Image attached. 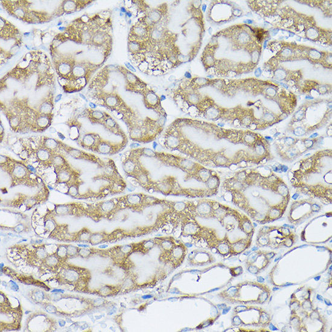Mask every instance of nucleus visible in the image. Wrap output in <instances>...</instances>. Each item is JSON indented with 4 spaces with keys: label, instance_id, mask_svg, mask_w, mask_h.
Instances as JSON below:
<instances>
[{
    "label": "nucleus",
    "instance_id": "f257e3e1",
    "mask_svg": "<svg viewBox=\"0 0 332 332\" xmlns=\"http://www.w3.org/2000/svg\"><path fill=\"white\" fill-rule=\"evenodd\" d=\"M112 24L110 18H103L99 15L93 17L78 18L73 21L63 32L53 40V47L70 41L79 44L88 45L100 49L109 57L112 50Z\"/></svg>",
    "mask_w": 332,
    "mask_h": 332
},
{
    "label": "nucleus",
    "instance_id": "f03ea898",
    "mask_svg": "<svg viewBox=\"0 0 332 332\" xmlns=\"http://www.w3.org/2000/svg\"><path fill=\"white\" fill-rule=\"evenodd\" d=\"M1 169L11 179V186L24 185L30 188L41 187L44 184L41 177L29 168L26 162L16 160L8 156H0Z\"/></svg>",
    "mask_w": 332,
    "mask_h": 332
},
{
    "label": "nucleus",
    "instance_id": "7ed1b4c3",
    "mask_svg": "<svg viewBox=\"0 0 332 332\" xmlns=\"http://www.w3.org/2000/svg\"><path fill=\"white\" fill-rule=\"evenodd\" d=\"M133 150L141 157L146 156V157L156 159L162 165L180 169L185 173L186 175L192 174L201 166L200 164L192 160L187 156L177 155L164 152H158L152 149L147 148H137Z\"/></svg>",
    "mask_w": 332,
    "mask_h": 332
},
{
    "label": "nucleus",
    "instance_id": "20e7f679",
    "mask_svg": "<svg viewBox=\"0 0 332 332\" xmlns=\"http://www.w3.org/2000/svg\"><path fill=\"white\" fill-rule=\"evenodd\" d=\"M66 263L60 268L55 277L57 283L60 285L74 287L76 291H88L91 278L89 271Z\"/></svg>",
    "mask_w": 332,
    "mask_h": 332
},
{
    "label": "nucleus",
    "instance_id": "39448f33",
    "mask_svg": "<svg viewBox=\"0 0 332 332\" xmlns=\"http://www.w3.org/2000/svg\"><path fill=\"white\" fill-rule=\"evenodd\" d=\"M1 3L10 15L24 22L35 24L48 22L52 16L46 12L35 11L31 9V2L28 1H4Z\"/></svg>",
    "mask_w": 332,
    "mask_h": 332
},
{
    "label": "nucleus",
    "instance_id": "423d86ee",
    "mask_svg": "<svg viewBox=\"0 0 332 332\" xmlns=\"http://www.w3.org/2000/svg\"><path fill=\"white\" fill-rule=\"evenodd\" d=\"M149 192H157L164 195L184 196L196 197L204 195L203 191L182 187L173 176H165L152 182Z\"/></svg>",
    "mask_w": 332,
    "mask_h": 332
},
{
    "label": "nucleus",
    "instance_id": "0eeeda50",
    "mask_svg": "<svg viewBox=\"0 0 332 332\" xmlns=\"http://www.w3.org/2000/svg\"><path fill=\"white\" fill-rule=\"evenodd\" d=\"M92 97L99 102L98 104L113 112L119 114L121 115L122 121L138 116L117 92L102 91L92 92Z\"/></svg>",
    "mask_w": 332,
    "mask_h": 332
},
{
    "label": "nucleus",
    "instance_id": "6e6552de",
    "mask_svg": "<svg viewBox=\"0 0 332 332\" xmlns=\"http://www.w3.org/2000/svg\"><path fill=\"white\" fill-rule=\"evenodd\" d=\"M123 210L116 198L107 201H101L94 204H88L86 217L99 222L105 219H112L120 211Z\"/></svg>",
    "mask_w": 332,
    "mask_h": 332
},
{
    "label": "nucleus",
    "instance_id": "1a4fd4ad",
    "mask_svg": "<svg viewBox=\"0 0 332 332\" xmlns=\"http://www.w3.org/2000/svg\"><path fill=\"white\" fill-rule=\"evenodd\" d=\"M50 192L47 185L44 183L40 189L35 195L28 196L23 193H18L16 198L4 202L2 206L12 208L21 209L25 207L26 211L33 208L37 205H40L47 201L49 197Z\"/></svg>",
    "mask_w": 332,
    "mask_h": 332
},
{
    "label": "nucleus",
    "instance_id": "9d476101",
    "mask_svg": "<svg viewBox=\"0 0 332 332\" xmlns=\"http://www.w3.org/2000/svg\"><path fill=\"white\" fill-rule=\"evenodd\" d=\"M116 199L121 204L123 210L129 209L136 212L142 211L146 207L152 205H161L162 203L161 199L141 193L129 194Z\"/></svg>",
    "mask_w": 332,
    "mask_h": 332
},
{
    "label": "nucleus",
    "instance_id": "9b49d317",
    "mask_svg": "<svg viewBox=\"0 0 332 332\" xmlns=\"http://www.w3.org/2000/svg\"><path fill=\"white\" fill-rule=\"evenodd\" d=\"M188 140L182 128L172 123L167 127L159 143L167 150L180 152L187 145Z\"/></svg>",
    "mask_w": 332,
    "mask_h": 332
},
{
    "label": "nucleus",
    "instance_id": "f8f14e48",
    "mask_svg": "<svg viewBox=\"0 0 332 332\" xmlns=\"http://www.w3.org/2000/svg\"><path fill=\"white\" fill-rule=\"evenodd\" d=\"M102 169V174L93 178L92 180L94 181H103L107 182L108 184L116 186V187L125 190L126 182L123 177L120 174L118 167L113 159H109L107 161H105V165Z\"/></svg>",
    "mask_w": 332,
    "mask_h": 332
},
{
    "label": "nucleus",
    "instance_id": "ddd939ff",
    "mask_svg": "<svg viewBox=\"0 0 332 332\" xmlns=\"http://www.w3.org/2000/svg\"><path fill=\"white\" fill-rule=\"evenodd\" d=\"M56 174L55 185L57 186L65 185L68 188L74 182L81 178V173L76 170L70 163L54 167Z\"/></svg>",
    "mask_w": 332,
    "mask_h": 332
},
{
    "label": "nucleus",
    "instance_id": "4468645a",
    "mask_svg": "<svg viewBox=\"0 0 332 332\" xmlns=\"http://www.w3.org/2000/svg\"><path fill=\"white\" fill-rule=\"evenodd\" d=\"M87 206V204L75 202V203L55 204V208L49 211L56 217L73 216L79 217L86 216Z\"/></svg>",
    "mask_w": 332,
    "mask_h": 332
},
{
    "label": "nucleus",
    "instance_id": "2eb2a0df",
    "mask_svg": "<svg viewBox=\"0 0 332 332\" xmlns=\"http://www.w3.org/2000/svg\"><path fill=\"white\" fill-rule=\"evenodd\" d=\"M140 94L143 96V102L146 108L155 111L159 119H166L167 114L161 105V99L152 90L146 87Z\"/></svg>",
    "mask_w": 332,
    "mask_h": 332
},
{
    "label": "nucleus",
    "instance_id": "dca6fc26",
    "mask_svg": "<svg viewBox=\"0 0 332 332\" xmlns=\"http://www.w3.org/2000/svg\"><path fill=\"white\" fill-rule=\"evenodd\" d=\"M60 149L62 152H64L74 159L91 162L92 163L97 164L100 169H102L105 165V161H103L102 159L98 157L94 154L85 152L84 151L71 147V146L66 145L62 142H61Z\"/></svg>",
    "mask_w": 332,
    "mask_h": 332
},
{
    "label": "nucleus",
    "instance_id": "f3484780",
    "mask_svg": "<svg viewBox=\"0 0 332 332\" xmlns=\"http://www.w3.org/2000/svg\"><path fill=\"white\" fill-rule=\"evenodd\" d=\"M117 68L120 72L123 74L125 79L127 91L141 94L143 90L148 87L147 84L123 66H117Z\"/></svg>",
    "mask_w": 332,
    "mask_h": 332
},
{
    "label": "nucleus",
    "instance_id": "a211bd4d",
    "mask_svg": "<svg viewBox=\"0 0 332 332\" xmlns=\"http://www.w3.org/2000/svg\"><path fill=\"white\" fill-rule=\"evenodd\" d=\"M128 144V138L123 139L121 143H114L103 139L95 152L102 155H113L121 152Z\"/></svg>",
    "mask_w": 332,
    "mask_h": 332
},
{
    "label": "nucleus",
    "instance_id": "6ab92c4d",
    "mask_svg": "<svg viewBox=\"0 0 332 332\" xmlns=\"http://www.w3.org/2000/svg\"><path fill=\"white\" fill-rule=\"evenodd\" d=\"M92 1H63L60 7L53 13V17L60 15L65 13H71L86 7Z\"/></svg>",
    "mask_w": 332,
    "mask_h": 332
},
{
    "label": "nucleus",
    "instance_id": "aec40b11",
    "mask_svg": "<svg viewBox=\"0 0 332 332\" xmlns=\"http://www.w3.org/2000/svg\"><path fill=\"white\" fill-rule=\"evenodd\" d=\"M102 140V138L99 134L90 132L85 134L82 137H80L78 143V145L84 150L95 152Z\"/></svg>",
    "mask_w": 332,
    "mask_h": 332
},
{
    "label": "nucleus",
    "instance_id": "412c9836",
    "mask_svg": "<svg viewBox=\"0 0 332 332\" xmlns=\"http://www.w3.org/2000/svg\"><path fill=\"white\" fill-rule=\"evenodd\" d=\"M0 23L1 38L2 40L9 41L10 39H15L21 41V33L17 28L2 17L0 18Z\"/></svg>",
    "mask_w": 332,
    "mask_h": 332
},
{
    "label": "nucleus",
    "instance_id": "4be33fe9",
    "mask_svg": "<svg viewBox=\"0 0 332 332\" xmlns=\"http://www.w3.org/2000/svg\"><path fill=\"white\" fill-rule=\"evenodd\" d=\"M66 262L61 260L55 253L46 257L39 268L42 272L57 273Z\"/></svg>",
    "mask_w": 332,
    "mask_h": 332
},
{
    "label": "nucleus",
    "instance_id": "5701e85b",
    "mask_svg": "<svg viewBox=\"0 0 332 332\" xmlns=\"http://www.w3.org/2000/svg\"><path fill=\"white\" fill-rule=\"evenodd\" d=\"M213 172L211 170L207 169L203 166H201L192 174L186 175L184 177L185 181L191 180H195L197 181L206 183L211 177Z\"/></svg>",
    "mask_w": 332,
    "mask_h": 332
},
{
    "label": "nucleus",
    "instance_id": "b1692460",
    "mask_svg": "<svg viewBox=\"0 0 332 332\" xmlns=\"http://www.w3.org/2000/svg\"><path fill=\"white\" fill-rule=\"evenodd\" d=\"M102 125L104 127L107 131L113 133L114 135L121 137L122 139L127 138L126 134L124 132L123 130H122L121 126H119V124L117 123L115 120H114L108 113Z\"/></svg>",
    "mask_w": 332,
    "mask_h": 332
},
{
    "label": "nucleus",
    "instance_id": "393cba45",
    "mask_svg": "<svg viewBox=\"0 0 332 332\" xmlns=\"http://www.w3.org/2000/svg\"><path fill=\"white\" fill-rule=\"evenodd\" d=\"M82 114L92 124L102 125L108 113L105 111L87 108Z\"/></svg>",
    "mask_w": 332,
    "mask_h": 332
},
{
    "label": "nucleus",
    "instance_id": "a878e982",
    "mask_svg": "<svg viewBox=\"0 0 332 332\" xmlns=\"http://www.w3.org/2000/svg\"><path fill=\"white\" fill-rule=\"evenodd\" d=\"M92 233L89 229L87 228H82L79 232L73 233H68L67 237L66 238L65 242H70V241H84V242H89Z\"/></svg>",
    "mask_w": 332,
    "mask_h": 332
},
{
    "label": "nucleus",
    "instance_id": "bb28decb",
    "mask_svg": "<svg viewBox=\"0 0 332 332\" xmlns=\"http://www.w3.org/2000/svg\"><path fill=\"white\" fill-rule=\"evenodd\" d=\"M54 108V103H53V94L50 92L47 96L42 101L41 104L39 105L38 110L40 113L42 114H51Z\"/></svg>",
    "mask_w": 332,
    "mask_h": 332
},
{
    "label": "nucleus",
    "instance_id": "cd10ccee",
    "mask_svg": "<svg viewBox=\"0 0 332 332\" xmlns=\"http://www.w3.org/2000/svg\"><path fill=\"white\" fill-rule=\"evenodd\" d=\"M84 182L81 179L77 180L76 181L73 183L67 189V192L65 193L66 195L71 196V197L78 199L80 196L79 187L80 186L84 184Z\"/></svg>",
    "mask_w": 332,
    "mask_h": 332
},
{
    "label": "nucleus",
    "instance_id": "c85d7f7f",
    "mask_svg": "<svg viewBox=\"0 0 332 332\" xmlns=\"http://www.w3.org/2000/svg\"><path fill=\"white\" fill-rule=\"evenodd\" d=\"M55 254L61 260H62V261L67 262V260H68L67 244H60V245H58V248Z\"/></svg>",
    "mask_w": 332,
    "mask_h": 332
},
{
    "label": "nucleus",
    "instance_id": "c756f323",
    "mask_svg": "<svg viewBox=\"0 0 332 332\" xmlns=\"http://www.w3.org/2000/svg\"><path fill=\"white\" fill-rule=\"evenodd\" d=\"M79 248L78 246L70 245L67 244V254L69 259H73L75 257H79Z\"/></svg>",
    "mask_w": 332,
    "mask_h": 332
},
{
    "label": "nucleus",
    "instance_id": "7c9ffc66",
    "mask_svg": "<svg viewBox=\"0 0 332 332\" xmlns=\"http://www.w3.org/2000/svg\"><path fill=\"white\" fill-rule=\"evenodd\" d=\"M79 256L82 258H89L94 254V249L80 248L79 251Z\"/></svg>",
    "mask_w": 332,
    "mask_h": 332
},
{
    "label": "nucleus",
    "instance_id": "2f4dec72",
    "mask_svg": "<svg viewBox=\"0 0 332 332\" xmlns=\"http://www.w3.org/2000/svg\"><path fill=\"white\" fill-rule=\"evenodd\" d=\"M270 328L271 330H272V331H277L278 330V329L277 328H276L275 327H274V326H273L272 325V324H271L270 326Z\"/></svg>",
    "mask_w": 332,
    "mask_h": 332
},
{
    "label": "nucleus",
    "instance_id": "473e14b6",
    "mask_svg": "<svg viewBox=\"0 0 332 332\" xmlns=\"http://www.w3.org/2000/svg\"><path fill=\"white\" fill-rule=\"evenodd\" d=\"M230 309V307L227 308V309H224V312H223V314H225V313H227L228 312V310H229Z\"/></svg>",
    "mask_w": 332,
    "mask_h": 332
},
{
    "label": "nucleus",
    "instance_id": "72a5a7b5",
    "mask_svg": "<svg viewBox=\"0 0 332 332\" xmlns=\"http://www.w3.org/2000/svg\"><path fill=\"white\" fill-rule=\"evenodd\" d=\"M152 296H143V299H150L152 298Z\"/></svg>",
    "mask_w": 332,
    "mask_h": 332
},
{
    "label": "nucleus",
    "instance_id": "f704fd0d",
    "mask_svg": "<svg viewBox=\"0 0 332 332\" xmlns=\"http://www.w3.org/2000/svg\"><path fill=\"white\" fill-rule=\"evenodd\" d=\"M258 281L259 282H263V281H264V279L262 278V277H259Z\"/></svg>",
    "mask_w": 332,
    "mask_h": 332
},
{
    "label": "nucleus",
    "instance_id": "c9c22d12",
    "mask_svg": "<svg viewBox=\"0 0 332 332\" xmlns=\"http://www.w3.org/2000/svg\"><path fill=\"white\" fill-rule=\"evenodd\" d=\"M317 299L319 300H320V301H323V298H322V297H321L320 296H319V295H318V296H317Z\"/></svg>",
    "mask_w": 332,
    "mask_h": 332
},
{
    "label": "nucleus",
    "instance_id": "e433bc0d",
    "mask_svg": "<svg viewBox=\"0 0 332 332\" xmlns=\"http://www.w3.org/2000/svg\"><path fill=\"white\" fill-rule=\"evenodd\" d=\"M107 246H108V245L100 246H99V248H106V247H107Z\"/></svg>",
    "mask_w": 332,
    "mask_h": 332
},
{
    "label": "nucleus",
    "instance_id": "4c0bfd02",
    "mask_svg": "<svg viewBox=\"0 0 332 332\" xmlns=\"http://www.w3.org/2000/svg\"><path fill=\"white\" fill-rule=\"evenodd\" d=\"M78 246L86 247V248H87V247H89V246L86 245H78Z\"/></svg>",
    "mask_w": 332,
    "mask_h": 332
},
{
    "label": "nucleus",
    "instance_id": "58836bf2",
    "mask_svg": "<svg viewBox=\"0 0 332 332\" xmlns=\"http://www.w3.org/2000/svg\"><path fill=\"white\" fill-rule=\"evenodd\" d=\"M325 302L328 305H331V302H328V301H327V300H325Z\"/></svg>",
    "mask_w": 332,
    "mask_h": 332
},
{
    "label": "nucleus",
    "instance_id": "ea45409f",
    "mask_svg": "<svg viewBox=\"0 0 332 332\" xmlns=\"http://www.w3.org/2000/svg\"><path fill=\"white\" fill-rule=\"evenodd\" d=\"M320 278V276H318V277H317V278H315V280L318 281Z\"/></svg>",
    "mask_w": 332,
    "mask_h": 332
},
{
    "label": "nucleus",
    "instance_id": "a19ab883",
    "mask_svg": "<svg viewBox=\"0 0 332 332\" xmlns=\"http://www.w3.org/2000/svg\"><path fill=\"white\" fill-rule=\"evenodd\" d=\"M219 288L215 289H212V290L210 291V292H212V291H217L218 290Z\"/></svg>",
    "mask_w": 332,
    "mask_h": 332
},
{
    "label": "nucleus",
    "instance_id": "79ce46f5",
    "mask_svg": "<svg viewBox=\"0 0 332 332\" xmlns=\"http://www.w3.org/2000/svg\"><path fill=\"white\" fill-rule=\"evenodd\" d=\"M292 285V284H291V283L286 284V285H284V286H289V285Z\"/></svg>",
    "mask_w": 332,
    "mask_h": 332
},
{
    "label": "nucleus",
    "instance_id": "37998d69",
    "mask_svg": "<svg viewBox=\"0 0 332 332\" xmlns=\"http://www.w3.org/2000/svg\"><path fill=\"white\" fill-rule=\"evenodd\" d=\"M257 248H254V249H252V251L257 250Z\"/></svg>",
    "mask_w": 332,
    "mask_h": 332
},
{
    "label": "nucleus",
    "instance_id": "c03bdc74",
    "mask_svg": "<svg viewBox=\"0 0 332 332\" xmlns=\"http://www.w3.org/2000/svg\"><path fill=\"white\" fill-rule=\"evenodd\" d=\"M277 289H278V288H274V289H273V291L277 290Z\"/></svg>",
    "mask_w": 332,
    "mask_h": 332
}]
</instances>
